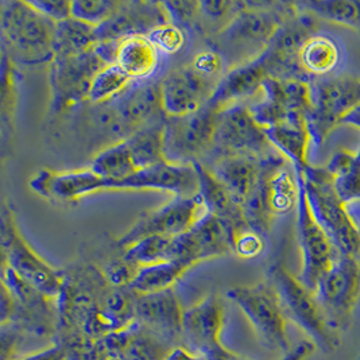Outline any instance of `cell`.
I'll return each mask as SVG.
<instances>
[{
    "mask_svg": "<svg viewBox=\"0 0 360 360\" xmlns=\"http://www.w3.org/2000/svg\"><path fill=\"white\" fill-rule=\"evenodd\" d=\"M300 174L313 217L324 229L339 257L360 259V226L338 196L327 167L308 165Z\"/></svg>",
    "mask_w": 360,
    "mask_h": 360,
    "instance_id": "obj_1",
    "label": "cell"
},
{
    "mask_svg": "<svg viewBox=\"0 0 360 360\" xmlns=\"http://www.w3.org/2000/svg\"><path fill=\"white\" fill-rule=\"evenodd\" d=\"M0 29L11 58L26 65L46 64L54 60L56 23L39 14L30 3L6 0L0 4Z\"/></svg>",
    "mask_w": 360,
    "mask_h": 360,
    "instance_id": "obj_2",
    "label": "cell"
},
{
    "mask_svg": "<svg viewBox=\"0 0 360 360\" xmlns=\"http://www.w3.org/2000/svg\"><path fill=\"white\" fill-rule=\"evenodd\" d=\"M269 283L278 295L286 319L308 333L311 343L326 354H330L340 347L342 335L328 324L314 293L286 267L279 263L271 266L269 270Z\"/></svg>",
    "mask_w": 360,
    "mask_h": 360,
    "instance_id": "obj_3",
    "label": "cell"
},
{
    "mask_svg": "<svg viewBox=\"0 0 360 360\" xmlns=\"http://www.w3.org/2000/svg\"><path fill=\"white\" fill-rule=\"evenodd\" d=\"M295 11V3L247 1L246 8L226 25L217 39L232 53L255 49L261 56L282 23Z\"/></svg>",
    "mask_w": 360,
    "mask_h": 360,
    "instance_id": "obj_4",
    "label": "cell"
},
{
    "mask_svg": "<svg viewBox=\"0 0 360 360\" xmlns=\"http://www.w3.org/2000/svg\"><path fill=\"white\" fill-rule=\"evenodd\" d=\"M311 107L307 116L311 143L320 146L344 117L360 104V79L323 77L311 82Z\"/></svg>",
    "mask_w": 360,
    "mask_h": 360,
    "instance_id": "obj_5",
    "label": "cell"
},
{
    "mask_svg": "<svg viewBox=\"0 0 360 360\" xmlns=\"http://www.w3.org/2000/svg\"><path fill=\"white\" fill-rule=\"evenodd\" d=\"M227 297L243 311L263 345L285 354L292 349L286 330V316L270 283L236 286L229 289Z\"/></svg>",
    "mask_w": 360,
    "mask_h": 360,
    "instance_id": "obj_6",
    "label": "cell"
},
{
    "mask_svg": "<svg viewBox=\"0 0 360 360\" xmlns=\"http://www.w3.org/2000/svg\"><path fill=\"white\" fill-rule=\"evenodd\" d=\"M314 295L328 324L343 335L349 328L360 297L359 259L338 257L320 279Z\"/></svg>",
    "mask_w": 360,
    "mask_h": 360,
    "instance_id": "obj_7",
    "label": "cell"
},
{
    "mask_svg": "<svg viewBox=\"0 0 360 360\" xmlns=\"http://www.w3.org/2000/svg\"><path fill=\"white\" fill-rule=\"evenodd\" d=\"M1 255L18 276L30 283L39 293L57 301L61 295L65 276L50 267L32 247L29 246L18 231L13 213L7 210L1 216Z\"/></svg>",
    "mask_w": 360,
    "mask_h": 360,
    "instance_id": "obj_8",
    "label": "cell"
},
{
    "mask_svg": "<svg viewBox=\"0 0 360 360\" xmlns=\"http://www.w3.org/2000/svg\"><path fill=\"white\" fill-rule=\"evenodd\" d=\"M300 186V198L297 205V235L302 257L301 273L297 277L298 281L314 293L320 279L323 278L338 259L339 254L329 240L324 229L319 226L305 195L304 184L297 174Z\"/></svg>",
    "mask_w": 360,
    "mask_h": 360,
    "instance_id": "obj_9",
    "label": "cell"
},
{
    "mask_svg": "<svg viewBox=\"0 0 360 360\" xmlns=\"http://www.w3.org/2000/svg\"><path fill=\"white\" fill-rule=\"evenodd\" d=\"M217 112L207 104L193 114L165 117L164 155L172 164L195 162L197 155L213 146Z\"/></svg>",
    "mask_w": 360,
    "mask_h": 360,
    "instance_id": "obj_10",
    "label": "cell"
},
{
    "mask_svg": "<svg viewBox=\"0 0 360 360\" xmlns=\"http://www.w3.org/2000/svg\"><path fill=\"white\" fill-rule=\"evenodd\" d=\"M213 146L224 154H240L263 158L270 155V145L262 129L248 112L246 105L235 104L217 112Z\"/></svg>",
    "mask_w": 360,
    "mask_h": 360,
    "instance_id": "obj_11",
    "label": "cell"
},
{
    "mask_svg": "<svg viewBox=\"0 0 360 360\" xmlns=\"http://www.w3.org/2000/svg\"><path fill=\"white\" fill-rule=\"evenodd\" d=\"M202 207L204 201L200 193L192 197H174L161 208L143 213L131 229L117 240V245L127 248L146 236L181 235L202 216L198 214Z\"/></svg>",
    "mask_w": 360,
    "mask_h": 360,
    "instance_id": "obj_12",
    "label": "cell"
},
{
    "mask_svg": "<svg viewBox=\"0 0 360 360\" xmlns=\"http://www.w3.org/2000/svg\"><path fill=\"white\" fill-rule=\"evenodd\" d=\"M94 48L79 56L54 57L50 64V84L53 91V107L56 111H64L84 98L92 79L101 68Z\"/></svg>",
    "mask_w": 360,
    "mask_h": 360,
    "instance_id": "obj_13",
    "label": "cell"
},
{
    "mask_svg": "<svg viewBox=\"0 0 360 360\" xmlns=\"http://www.w3.org/2000/svg\"><path fill=\"white\" fill-rule=\"evenodd\" d=\"M232 252L229 224L211 213H204L186 232L173 238L174 262L189 269L207 259Z\"/></svg>",
    "mask_w": 360,
    "mask_h": 360,
    "instance_id": "obj_14",
    "label": "cell"
},
{
    "mask_svg": "<svg viewBox=\"0 0 360 360\" xmlns=\"http://www.w3.org/2000/svg\"><path fill=\"white\" fill-rule=\"evenodd\" d=\"M224 319V304L216 295H208L185 309L181 329L182 347L201 356L223 348L220 336Z\"/></svg>",
    "mask_w": 360,
    "mask_h": 360,
    "instance_id": "obj_15",
    "label": "cell"
},
{
    "mask_svg": "<svg viewBox=\"0 0 360 360\" xmlns=\"http://www.w3.org/2000/svg\"><path fill=\"white\" fill-rule=\"evenodd\" d=\"M173 347L132 323L130 327L108 333L92 343L94 360H165Z\"/></svg>",
    "mask_w": 360,
    "mask_h": 360,
    "instance_id": "obj_16",
    "label": "cell"
},
{
    "mask_svg": "<svg viewBox=\"0 0 360 360\" xmlns=\"http://www.w3.org/2000/svg\"><path fill=\"white\" fill-rule=\"evenodd\" d=\"M108 191H162L174 197H192L198 193V174L193 162L161 164L136 170L119 182H110Z\"/></svg>",
    "mask_w": 360,
    "mask_h": 360,
    "instance_id": "obj_17",
    "label": "cell"
},
{
    "mask_svg": "<svg viewBox=\"0 0 360 360\" xmlns=\"http://www.w3.org/2000/svg\"><path fill=\"white\" fill-rule=\"evenodd\" d=\"M160 86L162 110L167 117L196 112L208 103L216 88L214 84L197 75L191 65L169 73Z\"/></svg>",
    "mask_w": 360,
    "mask_h": 360,
    "instance_id": "obj_18",
    "label": "cell"
},
{
    "mask_svg": "<svg viewBox=\"0 0 360 360\" xmlns=\"http://www.w3.org/2000/svg\"><path fill=\"white\" fill-rule=\"evenodd\" d=\"M184 311L173 289L135 297V323L172 347L181 340Z\"/></svg>",
    "mask_w": 360,
    "mask_h": 360,
    "instance_id": "obj_19",
    "label": "cell"
},
{
    "mask_svg": "<svg viewBox=\"0 0 360 360\" xmlns=\"http://www.w3.org/2000/svg\"><path fill=\"white\" fill-rule=\"evenodd\" d=\"M273 155L274 154H270L263 158L240 154L221 155L214 161L211 172L243 208L258 192L266 167Z\"/></svg>",
    "mask_w": 360,
    "mask_h": 360,
    "instance_id": "obj_20",
    "label": "cell"
},
{
    "mask_svg": "<svg viewBox=\"0 0 360 360\" xmlns=\"http://www.w3.org/2000/svg\"><path fill=\"white\" fill-rule=\"evenodd\" d=\"M169 23L162 1H120L112 17L98 27V39H124L148 35L153 29Z\"/></svg>",
    "mask_w": 360,
    "mask_h": 360,
    "instance_id": "obj_21",
    "label": "cell"
},
{
    "mask_svg": "<svg viewBox=\"0 0 360 360\" xmlns=\"http://www.w3.org/2000/svg\"><path fill=\"white\" fill-rule=\"evenodd\" d=\"M266 77H269V70L261 53L254 60L231 68L217 82L207 105L220 112L231 105L239 104L240 100L254 98L261 92Z\"/></svg>",
    "mask_w": 360,
    "mask_h": 360,
    "instance_id": "obj_22",
    "label": "cell"
},
{
    "mask_svg": "<svg viewBox=\"0 0 360 360\" xmlns=\"http://www.w3.org/2000/svg\"><path fill=\"white\" fill-rule=\"evenodd\" d=\"M32 189L53 201L75 202L80 198L108 191V181L96 176L91 169L73 172L41 170L30 181Z\"/></svg>",
    "mask_w": 360,
    "mask_h": 360,
    "instance_id": "obj_23",
    "label": "cell"
},
{
    "mask_svg": "<svg viewBox=\"0 0 360 360\" xmlns=\"http://www.w3.org/2000/svg\"><path fill=\"white\" fill-rule=\"evenodd\" d=\"M116 100V117L119 124L138 127L161 120L165 116L161 101V86L157 82H132L131 85Z\"/></svg>",
    "mask_w": 360,
    "mask_h": 360,
    "instance_id": "obj_24",
    "label": "cell"
},
{
    "mask_svg": "<svg viewBox=\"0 0 360 360\" xmlns=\"http://www.w3.org/2000/svg\"><path fill=\"white\" fill-rule=\"evenodd\" d=\"M263 201L270 216H283L297 210L300 186L283 157L274 155L263 179Z\"/></svg>",
    "mask_w": 360,
    "mask_h": 360,
    "instance_id": "obj_25",
    "label": "cell"
},
{
    "mask_svg": "<svg viewBox=\"0 0 360 360\" xmlns=\"http://www.w3.org/2000/svg\"><path fill=\"white\" fill-rule=\"evenodd\" d=\"M198 174V193L204 201L205 212L226 221L229 229L247 224L242 207L232 198L223 184L213 176L210 167L201 162H193Z\"/></svg>",
    "mask_w": 360,
    "mask_h": 360,
    "instance_id": "obj_26",
    "label": "cell"
},
{
    "mask_svg": "<svg viewBox=\"0 0 360 360\" xmlns=\"http://www.w3.org/2000/svg\"><path fill=\"white\" fill-rule=\"evenodd\" d=\"M266 136L281 157L293 165L295 170H304L308 162V150L311 143L307 122H285L266 129Z\"/></svg>",
    "mask_w": 360,
    "mask_h": 360,
    "instance_id": "obj_27",
    "label": "cell"
},
{
    "mask_svg": "<svg viewBox=\"0 0 360 360\" xmlns=\"http://www.w3.org/2000/svg\"><path fill=\"white\" fill-rule=\"evenodd\" d=\"M116 64L132 82H146L160 66V51L146 35H132L120 39Z\"/></svg>",
    "mask_w": 360,
    "mask_h": 360,
    "instance_id": "obj_28",
    "label": "cell"
},
{
    "mask_svg": "<svg viewBox=\"0 0 360 360\" xmlns=\"http://www.w3.org/2000/svg\"><path fill=\"white\" fill-rule=\"evenodd\" d=\"M340 49L335 39L324 34H314L302 46L298 63L304 73L311 79H323L340 64Z\"/></svg>",
    "mask_w": 360,
    "mask_h": 360,
    "instance_id": "obj_29",
    "label": "cell"
},
{
    "mask_svg": "<svg viewBox=\"0 0 360 360\" xmlns=\"http://www.w3.org/2000/svg\"><path fill=\"white\" fill-rule=\"evenodd\" d=\"M326 167L345 205L360 201V143L355 151L340 150L333 154Z\"/></svg>",
    "mask_w": 360,
    "mask_h": 360,
    "instance_id": "obj_30",
    "label": "cell"
},
{
    "mask_svg": "<svg viewBox=\"0 0 360 360\" xmlns=\"http://www.w3.org/2000/svg\"><path fill=\"white\" fill-rule=\"evenodd\" d=\"M164 123L157 120L136 129L124 142L130 148L132 161L138 170L166 161L164 155Z\"/></svg>",
    "mask_w": 360,
    "mask_h": 360,
    "instance_id": "obj_31",
    "label": "cell"
},
{
    "mask_svg": "<svg viewBox=\"0 0 360 360\" xmlns=\"http://www.w3.org/2000/svg\"><path fill=\"white\" fill-rule=\"evenodd\" d=\"M98 41V27L69 18L56 23L54 57H72L86 53Z\"/></svg>",
    "mask_w": 360,
    "mask_h": 360,
    "instance_id": "obj_32",
    "label": "cell"
},
{
    "mask_svg": "<svg viewBox=\"0 0 360 360\" xmlns=\"http://www.w3.org/2000/svg\"><path fill=\"white\" fill-rule=\"evenodd\" d=\"M295 4L317 19L348 27L360 35V0H307Z\"/></svg>",
    "mask_w": 360,
    "mask_h": 360,
    "instance_id": "obj_33",
    "label": "cell"
},
{
    "mask_svg": "<svg viewBox=\"0 0 360 360\" xmlns=\"http://www.w3.org/2000/svg\"><path fill=\"white\" fill-rule=\"evenodd\" d=\"M189 270L188 266L181 262H164L139 267L135 278L130 285L136 295L158 293L173 289V285Z\"/></svg>",
    "mask_w": 360,
    "mask_h": 360,
    "instance_id": "obj_34",
    "label": "cell"
},
{
    "mask_svg": "<svg viewBox=\"0 0 360 360\" xmlns=\"http://www.w3.org/2000/svg\"><path fill=\"white\" fill-rule=\"evenodd\" d=\"M96 176L110 182H119L132 176L138 169L124 141L103 150L89 167Z\"/></svg>",
    "mask_w": 360,
    "mask_h": 360,
    "instance_id": "obj_35",
    "label": "cell"
},
{
    "mask_svg": "<svg viewBox=\"0 0 360 360\" xmlns=\"http://www.w3.org/2000/svg\"><path fill=\"white\" fill-rule=\"evenodd\" d=\"M174 236H146L124 248L123 257L138 267L157 263L174 262L173 257Z\"/></svg>",
    "mask_w": 360,
    "mask_h": 360,
    "instance_id": "obj_36",
    "label": "cell"
},
{
    "mask_svg": "<svg viewBox=\"0 0 360 360\" xmlns=\"http://www.w3.org/2000/svg\"><path fill=\"white\" fill-rule=\"evenodd\" d=\"M131 84L130 76L117 64L104 66L92 79L88 92V100L95 104L115 100Z\"/></svg>",
    "mask_w": 360,
    "mask_h": 360,
    "instance_id": "obj_37",
    "label": "cell"
},
{
    "mask_svg": "<svg viewBox=\"0 0 360 360\" xmlns=\"http://www.w3.org/2000/svg\"><path fill=\"white\" fill-rule=\"evenodd\" d=\"M119 3L114 0H75L72 1V18L100 27L112 17Z\"/></svg>",
    "mask_w": 360,
    "mask_h": 360,
    "instance_id": "obj_38",
    "label": "cell"
},
{
    "mask_svg": "<svg viewBox=\"0 0 360 360\" xmlns=\"http://www.w3.org/2000/svg\"><path fill=\"white\" fill-rule=\"evenodd\" d=\"M231 245L232 251L242 259H254L264 250L262 233L248 224L231 229Z\"/></svg>",
    "mask_w": 360,
    "mask_h": 360,
    "instance_id": "obj_39",
    "label": "cell"
},
{
    "mask_svg": "<svg viewBox=\"0 0 360 360\" xmlns=\"http://www.w3.org/2000/svg\"><path fill=\"white\" fill-rule=\"evenodd\" d=\"M146 37L148 41L155 46V49L164 54L179 53L186 42V35L184 29H181L180 26L173 23L161 25L153 29Z\"/></svg>",
    "mask_w": 360,
    "mask_h": 360,
    "instance_id": "obj_40",
    "label": "cell"
},
{
    "mask_svg": "<svg viewBox=\"0 0 360 360\" xmlns=\"http://www.w3.org/2000/svg\"><path fill=\"white\" fill-rule=\"evenodd\" d=\"M191 68L207 82L217 85V82L223 77L220 75L224 68V57L223 54L214 50L201 51L193 58Z\"/></svg>",
    "mask_w": 360,
    "mask_h": 360,
    "instance_id": "obj_41",
    "label": "cell"
},
{
    "mask_svg": "<svg viewBox=\"0 0 360 360\" xmlns=\"http://www.w3.org/2000/svg\"><path fill=\"white\" fill-rule=\"evenodd\" d=\"M139 267L124 257L108 263L104 269L103 278L111 288H130Z\"/></svg>",
    "mask_w": 360,
    "mask_h": 360,
    "instance_id": "obj_42",
    "label": "cell"
},
{
    "mask_svg": "<svg viewBox=\"0 0 360 360\" xmlns=\"http://www.w3.org/2000/svg\"><path fill=\"white\" fill-rule=\"evenodd\" d=\"M169 23L182 26L191 23L200 14V1H162Z\"/></svg>",
    "mask_w": 360,
    "mask_h": 360,
    "instance_id": "obj_43",
    "label": "cell"
},
{
    "mask_svg": "<svg viewBox=\"0 0 360 360\" xmlns=\"http://www.w3.org/2000/svg\"><path fill=\"white\" fill-rule=\"evenodd\" d=\"M246 6L247 1H200V14L204 18L219 20L229 18L231 14L236 17Z\"/></svg>",
    "mask_w": 360,
    "mask_h": 360,
    "instance_id": "obj_44",
    "label": "cell"
},
{
    "mask_svg": "<svg viewBox=\"0 0 360 360\" xmlns=\"http://www.w3.org/2000/svg\"><path fill=\"white\" fill-rule=\"evenodd\" d=\"M27 1L39 14L53 20L54 23H60L63 20L72 18V1H66V0H56V1L54 0L51 1L27 0Z\"/></svg>",
    "mask_w": 360,
    "mask_h": 360,
    "instance_id": "obj_45",
    "label": "cell"
},
{
    "mask_svg": "<svg viewBox=\"0 0 360 360\" xmlns=\"http://www.w3.org/2000/svg\"><path fill=\"white\" fill-rule=\"evenodd\" d=\"M119 45L120 41L116 39H98L94 46V51L103 65H112L116 64Z\"/></svg>",
    "mask_w": 360,
    "mask_h": 360,
    "instance_id": "obj_46",
    "label": "cell"
},
{
    "mask_svg": "<svg viewBox=\"0 0 360 360\" xmlns=\"http://www.w3.org/2000/svg\"><path fill=\"white\" fill-rule=\"evenodd\" d=\"M19 360H68V352L63 345L54 344L46 349L38 351Z\"/></svg>",
    "mask_w": 360,
    "mask_h": 360,
    "instance_id": "obj_47",
    "label": "cell"
},
{
    "mask_svg": "<svg viewBox=\"0 0 360 360\" xmlns=\"http://www.w3.org/2000/svg\"><path fill=\"white\" fill-rule=\"evenodd\" d=\"M316 351V345L311 342H302L295 345L281 360H308Z\"/></svg>",
    "mask_w": 360,
    "mask_h": 360,
    "instance_id": "obj_48",
    "label": "cell"
},
{
    "mask_svg": "<svg viewBox=\"0 0 360 360\" xmlns=\"http://www.w3.org/2000/svg\"><path fill=\"white\" fill-rule=\"evenodd\" d=\"M165 360H208L205 356H201V355H197L195 352L186 349L185 347L182 345H177V347H173L166 359Z\"/></svg>",
    "mask_w": 360,
    "mask_h": 360,
    "instance_id": "obj_49",
    "label": "cell"
},
{
    "mask_svg": "<svg viewBox=\"0 0 360 360\" xmlns=\"http://www.w3.org/2000/svg\"><path fill=\"white\" fill-rule=\"evenodd\" d=\"M205 358L208 360H248L246 358H242V356L233 354V352H231L226 347H223V348L214 351L212 354L207 355Z\"/></svg>",
    "mask_w": 360,
    "mask_h": 360,
    "instance_id": "obj_50",
    "label": "cell"
},
{
    "mask_svg": "<svg viewBox=\"0 0 360 360\" xmlns=\"http://www.w3.org/2000/svg\"><path fill=\"white\" fill-rule=\"evenodd\" d=\"M342 124H348L360 130V104L344 117Z\"/></svg>",
    "mask_w": 360,
    "mask_h": 360,
    "instance_id": "obj_51",
    "label": "cell"
},
{
    "mask_svg": "<svg viewBox=\"0 0 360 360\" xmlns=\"http://www.w3.org/2000/svg\"><path fill=\"white\" fill-rule=\"evenodd\" d=\"M359 262H360V259H359Z\"/></svg>",
    "mask_w": 360,
    "mask_h": 360,
    "instance_id": "obj_52",
    "label": "cell"
}]
</instances>
